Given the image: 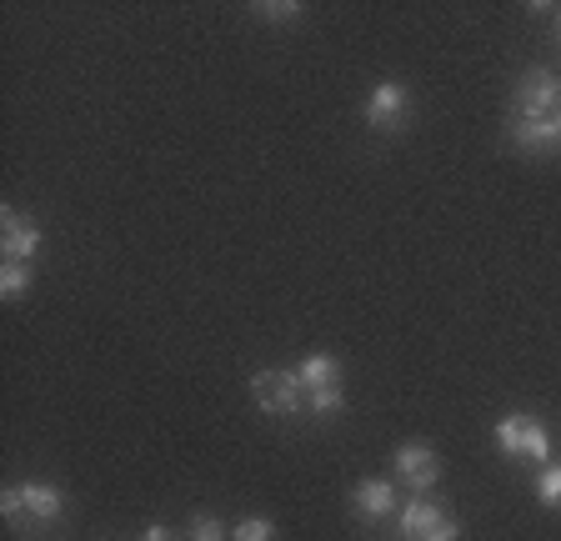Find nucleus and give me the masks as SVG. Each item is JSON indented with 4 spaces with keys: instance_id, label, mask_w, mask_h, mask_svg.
I'll use <instances>...</instances> for the list:
<instances>
[{
    "instance_id": "obj_13",
    "label": "nucleus",
    "mask_w": 561,
    "mask_h": 541,
    "mask_svg": "<svg viewBox=\"0 0 561 541\" xmlns=\"http://www.w3.org/2000/svg\"><path fill=\"white\" fill-rule=\"evenodd\" d=\"M537 502L551 506V511L561 506V461H547V467H537Z\"/></svg>"
},
{
    "instance_id": "obj_8",
    "label": "nucleus",
    "mask_w": 561,
    "mask_h": 541,
    "mask_svg": "<svg viewBox=\"0 0 561 541\" xmlns=\"http://www.w3.org/2000/svg\"><path fill=\"white\" fill-rule=\"evenodd\" d=\"M41 241H46V231H41L31 216L0 206V251H5V261H25V266H31L35 251H41Z\"/></svg>"
},
{
    "instance_id": "obj_10",
    "label": "nucleus",
    "mask_w": 561,
    "mask_h": 541,
    "mask_svg": "<svg viewBox=\"0 0 561 541\" xmlns=\"http://www.w3.org/2000/svg\"><path fill=\"white\" fill-rule=\"evenodd\" d=\"M351 502H356V517L366 521H381L397 511V482H386V476H366V482H356V492H351Z\"/></svg>"
},
{
    "instance_id": "obj_18",
    "label": "nucleus",
    "mask_w": 561,
    "mask_h": 541,
    "mask_svg": "<svg viewBox=\"0 0 561 541\" xmlns=\"http://www.w3.org/2000/svg\"><path fill=\"white\" fill-rule=\"evenodd\" d=\"M557 46H561V11H557Z\"/></svg>"
},
{
    "instance_id": "obj_16",
    "label": "nucleus",
    "mask_w": 561,
    "mask_h": 541,
    "mask_svg": "<svg viewBox=\"0 0 561 541\" xmlns=\"http://www.w3.org/2000/svg\"><path fill=\"white\" fill-rule=\"evenodd\" d=\"M261 15H271L276 25H291L296 15H301V5H276V0H266V5H261Z\"/></svg>"
},
{
    "instance_id": "obj_7",
    "label": "nucleus",
    "mask_w": 561,
    "mask_h": 541,
    "mask_svg": "<svg viewBox=\"0 0 561 541\" xmlns=\"http://www.w3.org/2000/svg\"><path fill=\"white\" fill-rule=\"evenodd\" d=\"M397 521H401V541H456L461 537L456 517H446L436 502H407Z\"/></svg>"
},
{
    "instance_id": "obj_9",
    "label": "nucleus",
    "mask_w": 561,
    "mask_h": 541,
    "mask_svg": "<svg viewBox=\"0 0 561 541\" xmlns=\"http://www.w3.org/2000/svg\"><path fill=\"white\" fill-rule=\"evenodd\" d=\"M391 461H397V476L411 486V492H432V486L442 482V461H436L432 447H421V441H407Z\"/></svg>"
},
{
    "instance_id": "obj_17",
    "label": "nucleus",
    "mask_w": 561,
    "mask_h": 541,
    "mask_svg": "<svg viewBox=\"0 0 561 541\" xmlns=\"http://www.w3.org/2000/svg\"><path fill=\"white\" fill-rule=\"evenodd\" d=\"M140 541H175V537L165 527H146V531H140Z\"/></svg>"
},
{
    "instance_id": "obj_6",
    "label": "nucleus",
    "mask_w": 561,
    "mask_h": 541,
    "mask_svg": "<svg viewBox=\"0 0 561 541\" xmlns=\"http://www.w3.org/2000/svg\"><path fill=\"white\" fill-rule=\"evenodd\" d=\"M366 126L371 130H381V136H397V130H407V120H411V95H407V85H397V81H381L371 95H366Z\"/></svg>"
},
{
    "instance_id": "obj_14",
    "label": "nucleus",
    "mask_w": 561,
    "mask_h": 541,
    "mask_svg": "<svg viewBox=\"0 0 561 541\" xmlns=\"http://www.w3.org/2000/svg\"><path fill=\"white\" fill-rule=\"evenodd\" d=\"M231 541H276V521L271 517H245L241 527L231 531Z\"/></svg>"
},
{
    "instance_id": "obj_5",
    "label": "nucleus",
    "mask_w": 561,
    "mask_h": 541,
    "mask_svg": "<svg viewBox=\"0 0 561 541\" xmlns=\"http://www.w3.org/2000/svg\"><path fill=\"white\" fill-rule=\"evenodd\" d=\"M251 396H256V406L261 412H271V416L306 412V396H301L296 371H256V377H251Z\"/></svg>"
},
{
    "instance_id": "obj_4",
    "label": "nucleus",
    "mask_w": 561,
    "mask_h": 541,
    "mask_svg": "<svg viewBox=\"0 0 561 541\" xmlns=\"http://www.w3.org/2000/svg\"><path fill=\"white\" fill-rule=\"evenodd\" d=\"M561 81L551 71H526L516 81V120H557Z\"/></svg>"
},
{
    "instance_id": "obj_15",
    "label": "nucleus",
    "mask_w": 561,
    "mask_h": 541,
    "mask_svg": "<svg viewBox=\"0 0 561 541\" xmlns=\"http://www.w3.org/2000/svg\"><path fill=\"white\" fill-rule=\"evenodd\" d=\"M191 541H231V537H226V527L216 517H196L191 521Z\"/></svg>"
},
{
    "instance_id": "obj_11",
    "label": "nucleus",
    "mask_w": 561,
    "mask_h": 541,
    "mask_svg": "<svg viewBox=\"0 0 561 541\" xmlns=\"http://www.w3.org/2000/svg\"><path fill=\"white\" fill-rule=\"evenodd\" d=\"M516 146L522 151H531V156H547V151H557L561 146V126L557 120H516Z\"/></svg>"
},
{
    "instance_id": "obj_3",
    "label": "nucleus",
    "mask_w": 561,
    "mask_h": 541,
    "mask_svg": "<svg viewBox=\"0 0 561 541\" xmlns=\"http://www.w3.org/2000/svg\"><path fill=\"white\" fill-rule=\"evenodd\" d=\"M491 436H496L502 457H512V461H537V467H547L551 461V436H547V426H541L537 416L512 412V416H502V422L491 426Z\"/></svg>"
},
{
    "instance_id": "obj_1",
    "label": "nucleus",
    "mask_w": 561,
    "mask_h": 541,
    "mask_svg": "<svg viewBox=\"0 0 561 541\" xmlns=\"http://www.w3.org/2000/svg\"><path fill=\"white\" fill-rule=\"evenodd\" d=\"M60 511H66V496L46 482H21V486H5V492H0V517L11 521L21 537H31V531H41V527H56Z\"/></svg>"
},
{
    "instance_id": "obj_19",
    "label": "nucleus",
    "mask_w": 561,
    "mask_h": 541,
    "mask_svg": "<svg viewBox=\"0 0 561 541\" xmlns=\"http://www.w3.org/2000/svg\"><path fill=\"white\" fill-rule=\"evenodd\" d=\"M557 126H561V111H557Z\"/></svg>"
},
{
    "instance_id": "obj_12",
    "label": "nucleus",
    "mask_w": 561,
    "mask_h": 541,
    "mask_svg": "<svg viewBox=\"0 0 561 541\" xmlns=\"http://www.w3.org/2000/svg\"><path fill=\"white\" fill-rule=\"evenodd\" d=\"M25 291H31V266H25V261H5V266H0V296H5V301H21Z\"/></svg>"
},
{
    "instance_id": "obj_2",
    "label": "nucleus",
    "mask_w": 561,
    "mask_h": 541,
    "mask_svg": "<svg viewBox=\"0 0 561 541\" xmlns=\"http://www.w3.org/2000/svg\"><path fill=\"white\" fill-rule=\"evenodd\" d=\"M296 381H301L306 412L316 416H336L346 406V391H341V361L331 352H311L296 366Z\"/></svg>"
}]
</instances>
